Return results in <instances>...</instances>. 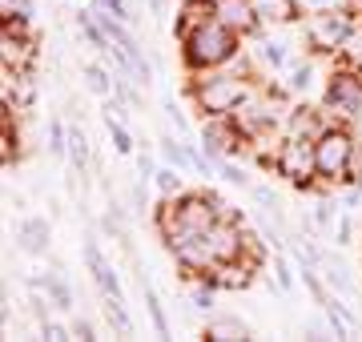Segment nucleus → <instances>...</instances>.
<instances>
[{
    "instance_id": "1",
    "label": "nucleus",
    "mask_w": 362,
    "mask_h": 342,
    "mask_svg": "<svg viewBox=\"0 0 362 342\" xmlns=\"http://www.w3.org/2000/svg\"><path fill=\"white\" fill-rule=\"evenodd\" d=\"M242 33H233L230 25H221L218 16L214 20H202L197 28H189L185 37H177L181 45V65H185V73L189 77H197V73H214V69H226L238 61V53H242Z\"/></svg>"
},
{
    "instance_id": "2",
    "label": "nucleus",
    "mask_w": 362,
    "mask_h": 342,
    "mask_svg": "<svg viewBox=\"0 0 362 342\" xmlns=\"http://www.w3.org/2000/svg\"><path fill=\"white\" fill-rule=\"evenodd\" d=\"M254 93V77H242L233 69H214V73H197L189 85V101L202 117H233L238 105Z\"/></svg>"
},
{
    "instance_id": "3",
    "label": "nucleus",
    "mask_w": 362,
    "mask_h": 342,
    "mask_svg": "<svg viewBox=\"0 0 362 342\" xmlns=\"http://www.w3.org/2000/svg\"><path fill=\"white\" fill-rule=\"evenodd\" d=\"M358 16L350 13L346 4H330V8H310V13L302 16V40H306V49L314 57H338L342 49V40L346 33L354 28Z\"/></svg>"
},
{
    "instance_id": "4",
    "label": "nucleus",
    "mask_w": 362,
    "mask_h": 342,
    "mask_svg": "<svg viewBox=\"0 0 362 342\" xmlns=\"http://www.w3.org/2000/svg\"><path fill=\"white\" fill-rule=\"evenodd\" d=\"M274 173H278L286 185H294V189H302V194H310L314 185L322 182V177H318V153H314V137L286 133L282 145H278V158H274Z\"/></svg>"
},
{
    "instance_id": "5",
    "label": "nucleus",
    "mask_w": 362,
    "mask_h": 342,
    "mask_svg": "<svg viewBox=\"0 0 362 342\" xmlns=\"http://www.w3.org/2000/svg\"><path fill=\"white\" fill-rule=\"evenodd\" d=\"M354 133L346 125H326L318 137H314V153H318V177L326 185L334 182H350V170H354Z\"/></svg>"
},
{
    "instance_id": "6",
    "label": "nucleus",
    "mask_w": 362,
    "mask_h": 342,
    "mask_svg": "<svg viewBox=\"0 0 362 342\" xmlns=\"http://www.w3.org/2000/svg\"><path fill=\"white\" fill-rule=\"evenodd\" d=\"M322 109H330L338 117V125L346 121H358L362 117V73L358 69H334L330 81H326V93H322Z\"/></svg>"
},
{
    "instance_id": "7",
    "label": "nucleus",
    "mask_w": 362,
    "mask_h": 342,
    "mask_svg": "<svg viewBox=\"0 0 362 342\" xmlns=\"http://www.w3.org/2000/svg\"><path fill=\"white\" fill-rule=\"evenodd\" d=\"M173 222H181L185 230H194V234H206L209 225L218 222V210H214V198H209V189H185L181 198H173V210H169Z\"/></svg>"
},
{
    "instance_id": "8",
    "label": "nucleus",
    "mask_w": 362,
    "mask_h": 342,
    "mask_svg": "<svg viewBox=\"0 0 362 342\" xmlns=\"http://www.w3.org/2000/svg\"><path fill=\"white\" fill-rule=\"evenodd\" d=\"M214 16H218L221 25H230L233 33H242V37H258V33H266L254 0H214Z\"/></svg>"
},
{
    "instance_id": "9",
    "label": "nucleus",
    "mask_w": 362,
    "mask_h": 342,
    "mask_svg": "<svg viewBox=\"0 0 362 342\" xmlns=\"http://www.w3.org/2000/svg\"><path fill=\"white\" fill-rule=\"evenodd\" d=\"M37 105V69H4V109L25 113Z\"/></svg>"
},
{
    "instance_id": "10",
    "label": "nucleus",
    "mask_w": 362,
    "mask_h": 342,
    "mask_svg": "<svg viewBox=\"0 0 362 342\" xmlns=\"http://www.w3.org/2000/svg\"><path fill=\"white\" fill-rule=\"evenodd\" d=\"M37 33H0L4 69H37Z\"/></svg>"
},
{
    "instance_id": "11",
    "label": "nucleus",
    "mask_w": 362,
    "mask_h": 342,
    "mask_svg": "<svg viewBox=\"0 0 362 342\" xmlns=\"http://www.w3.org/2000/svg\"><path fill=\"white\" fill-rule=\"evenodd\" d=\"M16 242H21L25 254L45 258L49 246H52V225L45 222V218H21V222H16Z\"/></svg>"
},
{
    "instance_id": "12",
    "label": "nucleus",
    "mask_w": 362,
    "mask_h": 342,
    "mask_svg": "<svg viewBox=\"0 0 362 342\" xmlns=\"http://www.w3.org/2000/svg\"><path fill=\"white\" fill-rule=\"evenodd\" d=\"M254 4H258L262 25H274V28L294 25V20H302V13H306L302 0H254Z\"/></svg>"
},
{
    "instance_id": "13",
    "label": "nucleus",
    "mask_w": 362,
    "mask_h": 342,
    "mask_svg": "<svg viewBox=\"0 0 362 342\" xmlns=\"http://www.w3.org/2000/svg\"><path fill=\"white\" fill-rule=\"evenodd\" d=\"M254 330L242 322V318H233V314H214L206 322V330H202V338L206 342H242V338H250Z\"/></svg>"
},
{
    "instance_id": "14",
    "label": "nucleus",
    "mask_w": 362,
    "mask_h": 342,
    "mask_svg": "<svg viewBox=\"0 0 362 342\" xmlns=\"http://www.w3.org/2000/svg\"><path fill=\"white\" fill-rule=\"evenodd\" d=\"M326 318H330V330H334V338H350V330L358 326V314L350 310L346 302H342V294H326V302H322Z\"/></svg>"
},
{
    "instance_id": "15",
    "label": "nucleus",
    "mask_w": 362,
    "mask_h": 342,
    "mask_svg": "<svg viewBox=\"0 0 362 342\" xmlns=\"http://www.w3.org/2000/svg\"><path fill=\"white\" fill-rule=\"evenodd\" d=\"M318 270H322V278L330 282V290H338L342 298L358 290V282L350 278V266L342 262V254H330V250H326V254H322V266H318Z\"/></svg>"
},
{
    "instance_id": "16",
    "label": "nucleus",
    "mask_w": 362,
    "mask_h": 342,
    "mask_svg": "<svg viewBox=\"0 0 362 342\" xmlns=\"http://www.w3.org/2000/svg\"><path fill=\"white\" fill-rule=\"evenodd\" d=\"M314 73H318L314 53L310 57H294V61H290V69H286V89H290V93H306L314 85Z\"/></svg>"
},
{
    "instance_id": "17",
    "label": "nucleus",
    "mask_w": 362,
    "mask_h": 342,
    "mask_svg": "<svg viewBox=\"0 0 362 342\" xmlns=\"http://www.w3.org/2000/svg\"><path fill=\"white\" fill-rule=\"evenodd\" d=\"M202 20H214V0H185L181 13H177V37H185Z\"/></svg>"
},
{
    "instance_id": "18",
    "label": "nucleus",
    "mask_w": 362,
    "mask_h": 342,
    "mask_svg": "<svg viewBox=\"0 0 362 342\" xmlns=\"http://www.w3.org/2000/svg\"><path fill=\"white\" fill-rule=\"evenodd\" d=\"M105 125H109V137H113V149L121 158H137V145H133V133L125 129V117H117L113 109H105Z\"/></svg>"
},
{
    "instance_id": "19",
    "label": "nucleus",
    "mask_w": 362,
    "mask_h": 342,
    "mask_svg": "<svg viewBox=\"0 0 362 342\" xmlns=\"http://www.w3.org/2000/svg\"><path fill=\"white\" fill-rule=\"evenodd\" d=\"M153 189H157V198H181L185 194V177H181L177 165H161V170L153 173Z\"/></svg>"
},
{
    "instance_id": "20",
    "label": "nucleus",
    "mask_w": 362,
    "mask_h": 342,
    "mask_svg": "<svg viewBox=\"0 0 362 342\" xmlns=\"http://www.w3.org/2000/svg\"><path fill=\"white\" fill-rule=\"evenodd\" d=\"M258 57H262V61H266L270 69H282V73L290 69V61H294V53H290V45H282L278 37H266V33H262Z\"/></svg>"
},
{
    "instance_id": "21",
    "label": "nucleus",
    "mask_w": 362,
    "mask_h": 342,
    "mask_svg": "<svg viewBox=\"0 0 362 342\" xmlns=\"http://www.w3.org/2000/svg\"><path fill=\"white\" fill-rule=\"evenodd\" d=\"M69 161H73V170L77 173H85L89 170V137H85V129H81L77 121L69 125Z\"/></svg>"
},
{
    "instance_id": "22",
    "label": "nucleus",
    "mask_w": 362,
    "mask_h": 342,
    "mask_svg": "<svg viewBox=\"0 0 362 342\" xmlns=\"http://www.w3.org/2000/svg\"><path fill=\"white\" fill-rule=\"evenodd\" d=\"M189 306L202 310V314H214V306H218V286H214L209 278H194V282H189Z\"/></svg>"
},
{
    "instance_id": "23",
    "label": "nucleus",
    "mask_w": 362,
    "mask_h": 342,
    "mask_svg": "<svg viewBox=\"0 0 362 342\" xmlns=\"http://www.w3.org/2000/svg\"><path fill=\"white\" fill-rule=\"evenodd\" d=\"M85 85H89V93H93V97H101V101H109V97H113L117 77H109V69H101L97 61H89V65H85Z\"/></svg>"
},
{
    "instance_id": "24",
    "label": "nucleus",
    "mask_w": 362,
    "mask_h": 342,
    "mask_svg": "<svg viewBox=\"0 0 362 342\" xmlns=\"http://www.w3.org/2000/svg\"><path fill=\"white\" fill-rule=\"evenodd\" d=\"M338 61L362 73V16L354 20V28H350L346 40H342V49H338Z\"/></svg>"
},
{
    "instance_id": "25",
    "label": "nucleus",
    "mask_w": 362,
    "mask_h": 342,
    "mask_svg": "<svg viewBox=\"0 0 362 342\" xmlns=\"http://www.w3.org/2000/svg\"><path fill=\"white\" fill-rule=\"evenodd\" d=\"M145 310H149V322H153L157 338H169L173 330H169V318H165V306H161V298H157V290L145 282Z\"/></svg>"
},
{
    "instance_id": "26",
    "label": "nucleus",
    "mask_w": 362,
    "mask_h": 342,
    "mask_svg": "<svg viewBox=\"0 0 362 342\" xmlns=\"http://www.w3.org/2000/svg\"><path fill=\"white\" fill-rule=\"evenodd\" d=\"M101 310H105V318L113 322L117 334H125V338H129L133 322H129V314H125V302H121V298H109V294H101Z\"/></svg>"
},
{
    "instance_id": "27",
    "label": "nucleus",
    "mask_w": 362,
    "mask_h": 342,
    "mask_svg": "<svg viewBox=\"0 0 362 342\" xmlns=\"http://www.w3.org/2000/svg\"><path fill=\"white\" fill-rule=\"evenodd\" d=\"M161 158L169 161V165H177V170H185V165H194V161H189V145L185 141H177V137H173V133H161Z\"/></svg>"
},
{
    "instance_id": "28",
    "label": "nucleus",
    "mask_w": 362,
    "mask_h": 342,
    "mask_svg": "<svg viewBox=\"0 0 362 342\" xmlns=\"http://www.w3.org/2000/svg\"><path fill=\"white\" fill-rule=\"evenodd\" d=\"M93 274V282H97V290L101 294H109V298H121V278H117V270L109 262H101L97 270H89Z\"/></svg>"
},
{
    "instance_id": "29",
    "label": "nucleus",
    "mask_w": 362,
    "mask_h": 342,
    "mask_svg": "<svg viewBox=\"0 0 362 342\" xmlns=\"http://www.w3.org/2000/svg\"><path fill=\"white\" fill-rule=\"evenodd\" d=\"M49 153L52 158H69V129L61 117L49 121Z\"/></svg>"
},
{
    "instance_id": "30",
    "label": "nucleus",
    "mask_w": 362,
    "mask_h": 342,
    "mask_svg": "<svg viewBox=\"0 0 362 342\" xmlns=\"http://www.w3.org/2000/svg\"><path fill=\"white\" fill-rule=\"evenodd\" d=\"M314 222H318V230H322V234H330V230L338 225V206H334V198H330V194L314 206Z\"/></svg>"
},
{
    "instance_id": "31",
    "label": "nucleus",
    "mask_w": 362,
    "mask_h": 342,
    "mask_svg": "<svg viewBox=\"0 0 362 342\" xmlns=\"http://www.w3.org/2000/svg\"><path fill=\"white\" fill-rule=\"evenodd\" d=\"M218 177L221 182H230V185H238V189H250V177H246V170H242V165H238V161H230V158H221L218 161Z\"/></svg>"
},
{
    "instance_id": "32",
    "label": "nucleus",
    "mask_w": 362,
    "mask_h": 342,
    "mask_svg": "<svg viewBox=\"0 0 362 342\" xmlns=\"http://www.w3.org/2000/svg\"><path fill=\"white\" fill-rule=\"evenodd\" d=\"M274 286L282 290V294H290V290H294V270H290V258H286V254H278V258H274Z\"/></svg>"
},
{
    "instance_id": "33",
    "label": "nucleus",
    "mask_w": 362,
    "mask_h": 342,
    "mask_svg": "<svg viewBox=\"0 0 362 342\" xmlns=\"http://www.w3.org/2000/svg\"><path fill=\"white\" fill-rule=\"evenodd\" d=\"M97 8H105V13H113L117 20H125V25H137V16H133L129 0H97Z\"/></svg>"
},
{
    "instance_id": "34",
    "label": "nucleus",
    "mask_w": 362,
    "mask_h": 342,
    "mask_svg": "<svg viewBox=\"0 0 362 342\" xmlns=\"http://www.w3.org/2000/svg\"><path fill=\"white\" fill-rule=\"evenodd\" d=\"M0 8H4V16H28V20H37L33 0H0Z\"/></svg>"
},
{
    "instance_id": "35",
    "label": "nucleus",
    "mask_w": 362,
    "mask_h": 342,
    "mask_svg": "<svg viewBox=\"0 0 362 342\" xmlns=\"http://www.w3.org/2000/svg\"><path fill=\"white\" fill-rule=\"evenodd\" d=\"M40 334H45L49 342H65V338H73V330H65L61 322H52V318H45V322H40Z\"/></svg>"
},
{
    "instance_id": "36",
    "label": "nucleus",
    "mask_w": 362,
    "mask_h": 342,
    "mask_svg": "<svg viewBox=\"0 0 362 342\" xmlns=\"http://www.w3.org/2000/svg\"><path fill=\"white\" fill-rule=\"evenodd\" d=\"M133 161H137V177H141V182H153V173L161 170V165H157V161L149 158V153H145V149H141V153H137Z\"/></svg>"
},
{
    "instance_id": "37",
    "label": "nucleus",
    "mask_w": 362,
    "mask_h": 342,
    "mask_svg": "<svg viewBox=\"0 0 362 342\" xmlns=\"http://www.w3.org/2000/svg\"><path fill=\"white\" fill-rule=\"evenodd\" d=\"M334 237H338V246H342V250L350 246V237H354V222H350L346 213L338 218V225H334Z\"/></svg>"
},
{
    "instance_id": "38",
    "label": "nucleus",
    "mask_w": 362,
    "mask_h": 342,
    "mask_svg": "<svg viewBox=\"0 0 362 342\" xmlns=\"http://www.w3.org/2000/svg\"><path fill=\"white\" fill-rule=\"evenodd\" d=\"M69 330H73V338H81V342H93V338H97V330H93L89 318H73V326H69Z\"/></svg>"
},
{
    "instance_id": "39",
    "label": "nucleus",
    "mask_w": 362,
    "mask_h": 342,
    "mask_svg": "<svg viewBox=\"0 0 362 342\" xmlns=\"http://www.w3.org/2000/svg\"><path fill=\"white\" fill-rule=\"evenodd\" d=\"M165 113H169V121H173V129H177V133H189V117H185L177 105H169Z\"/></svg>"
},
{
    "instance_id": "40",
    "label": "nucleus",
    "mask_w": 362,
    "mask_h": 342,
    "mask_svg": "<svg viewBox=\"0 0 362 342\" xmlns=\"http://www.w3.org/2000/svg\"><path fill=\"white\" fill-rule=\"evenodd\" d=\"M149 4V13H165V0H145Z\"/></svg>"
}]
</instances>
